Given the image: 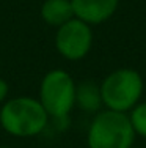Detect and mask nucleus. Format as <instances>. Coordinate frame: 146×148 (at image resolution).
Wrapping results in <instances>:
<instances>
[{
	"instance_id": "9",
	"label": "nucleus",
	"mask_w": 146,
	"mask_h": 148,
	"mask_svg": "<svg viewBox=\"0 0 146 148\" xmlns=\"http://www.w3.org/2000/svg\"><path fill=\"white\" fill-rule=\"evenodd\" d=\"M127 117L130 120V125L135 136H140L143 139H146V103L140 101L130 112H127Z\"/></svg>"
},
{
	"instance_id": "2",
	"label": "nucleus",
	"mask_w": 146,
	"mask_h": 148,
	"mask_svg": "<svg viewBox=\"0 0 146 148\" xmlns=\"http://www.w3.org/2000/svg\"><path fill=\"white\" fill-rule=\"evenodd\" d=\"M145 90L141 74L134 68L115 69L102 80L101 95L105 109L127 114L140 103Z\"/></svg>"
},
{
	"instance_id": "3",
	"label": "nucleus",
	"mask_w": 146,
	"mask_h": 148,
	"mask_svg": "<svg viewBox=\"0 0 146 148\" xmlns=\"http://www.w3.org/2000/svg\"><path fill=\"white\" fill-rule=\"evenodd\" d=\"M135 132L127 114L104 109L94 115L86 134L88 148H132Z\"/></svg>"
},
{
	"instance_id": "8",
	"label": "nucleus",
	"mask_w": 146,
	"mask_h": 148,
	"mask_svg": "<svg viewBox=\"0 0 146 148\" xmlns=\"http://www.w3.org/2000/svg\"><path fill=\"white\" fill-rule=\"evenodd\" d=\"M75 106L88 114H97L102 107L101 85L93 80H85L75 87Z\"/></svg>"
},
{
	"instance_id": "7",
	"label": "nucleus",
	"mask_w": 146,
	"mask_h": 148,
	"mask_svg": "<svg viewBox=\"0 0 146 148\" xmlns=\"http://www.w3.org/2000/svg\"><path fill=\"white\" fill-rule=\"evenodd\" d=\"M41 17L50 27H61L74 17L71 0H46L41 6Z\"/></svg>"
},
{
	"instance_id": "5",
	"label": "nucleus",
	"mask_w": 146,
	"mask_h": 148,
	"mask_svg": "<svg viewBox=\"0 0 146 148\" xmlns=\"http://www.w3.org/2000/svg\"><path fill=\"white\" fill-rule=\"evenodd\" d=\"M93 46V30L91 25L83 21L72 17L61 27L57 29L55 47L58 54L66 60L77 62L88 55Z\"/></svg>"
},
{
	"instance_id": "4",
	"label": "nucleus",
	"mask_w": 146,
	"mask_h": 148,
	"mask_svg": "<svg viewBox=\"0 0 146 148\" xmlns=\"http://www.w3.org/2000/svg\"><path fill=\"white\" fill-rule=\"evenodd\" d=\"M75 82L65 69H52L39 85V103L49 117L66 118L75 106Z\"/></svg>"
},
{
	"instance_id": "1",
	"label": "nucleus",
	"mask_w": 146,
	"mask_h": 148,
	"mask_svg": "<svg viewBox=\"0 0 146 148\" xmlns=\"http://www.w3.org/2000/svg\"><path fill=\"white\" fill-rule=\"evenodd\" d=\"M49 115L39 99L19 96L6 101L0 110V125L14 137H33L44 131Z\"/></svg>"
},
{
	"instance_id": "11",
	"label": "nucleus",
	"mask_w": 146,
	"mask_h": 148,
	"mask_svg": "<svg viewBox=\"0 0 146 148\" xmlns=\"http://www.w3.org/2000/svg\"><path fill=\"white\" fill-rule=\"evenodd\" d=\"M132 148H134V147H132Z\"/></svg>"
},
{
	"instance_id": "10",
	"label": "nucleus",
	"mask_w": 146,
	"mask_h": 148,
	"mask_svg": "<svg viewBox=\"0 0 146 148\" xmlns=\"http://www.w3.org/2000/svg\"><path fill=\"white\" fill-rule=\"evenodd\" d=\"M8 84H6V80L0 79V103H3V101L6 99V96H8Z\"/></svg>"
},
{
	"instance_id": "6",
	"label": "nucleus",
	"mask_w": 146,
	"mask_h": 148,
	"mask_svg": "<svg viewBox=\"0 0 146 148\" xmlns=\"http://www.w3.org/2000/svg\"><path fill=\"white\" fill-rule=\"evenodd\" d=\"M71 3L74 17L90 25H99L116 13L120 0H71Z\"/></svg>"
}]
</instances>
